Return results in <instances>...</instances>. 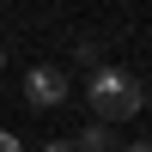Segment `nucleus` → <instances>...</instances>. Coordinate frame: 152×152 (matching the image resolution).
<instances>
[{
  "label": "nucleus",
  "mask_w": 152,
  "mask_h": 152,
  "mask_svg": "<svg viewBox=\"0 0 152 152\" xmlns=\"http://www.w3.org/2000/svg\"><path fill=\"white\" fill-rule=\"evenodd\" d=\"M73 146H79V152H110L116 140H110V128H104V122H91V128H85L79 140H73Z\"/></svg>",
  "instance_id": "7ed1b4c3"
},
{
  "label": "nucleus",
  "mask_w": 152,
  "mask_h": 152,
  "mask_svg": "<svg viewBox=\"0 0 152 152\" xmlns=\"http://www.w3.org/2000/svg\"><path fill=\"white\" fill-rule=\"evenodd\" d=\"M24 97H31L37 110H49V104H61V97H67V79H61L55 67H31V79H24Z\"/></svg>",
  "instance_id": "f03ea898"
},
{
  "label": "nucleus",
  "mask_w": 152,
  "mask_h": 152,
  "mask_svg": "<svg viewBox=\"0 0 152 152\" xmlns=\"http://www.w3.org/2000/svg\"><path fill=\"white\" fill-rule=\"evenodd\" d=\"M122 152H152V140H134V146H122Z\"/></svg>",
  "instance_id": "423d86ee"
},
{
  "label": "nucleus",
  "mask_w": 152,
  "mask_h": 152,
  "mask_svg": "<svg viewBox=\"0 0 152 152\" xmlns=\"http://www.w3.org/2000/svg\"><path fill=\"white\" fill-rule=\"evenodd\" d=\"M43 152H79V146H73V140H49Z\"/></svg>",
  "instance_id": "39448f33"
},
{
  "label": "nucleus",
  "mask_w": 152,
  "mask_h": 152,
  "mask_svg": "<svg viewBox=\"0 0 152 152\" xmlns=\"http://www.w3.org/2000/svg\"><path fill=\"white\" fill-rule=\"evenodd\" d=\"M0 152H24V146H18V140H12V134H6V128H0Z\"/></svg>",
  "instance_id": "20e7f679"
},
{
  "label": "nucleus",
  "mask_w": 152,
  "mask_h": 152,
  "mask_svg": "<svg viewBox=\"0 0 152 152\" xmlns=\"http://www.w3.org/2000/svg\"><path fill=\"white\" fill-rule=\"evenodd\" d=\"M0 61H6V49H0Z\"/></svg>",
  "instance_id": "0eeeda50"
},
{
  "label": "nucleus",
  "mask_w": 152,
  "mask_h": 152,
  "mask_svg": "<svg viewBox=\"0 0 152 152\" xmlns=\"http://www.w3.org/2000/svg\"><path fill=\"white\" fill-rule=\"evenodd\" d=\"M146 104V91H140V79L134 73H104L97 67L91 73V110H97V122H122V116H134V110Z\"/></svg>",
  "instance_id": "f257e3e1"
}]
</instances>
